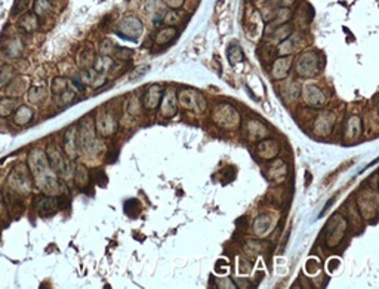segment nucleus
I'll list each match as a JSON object with an SVG mask.
<instances>
[{"instance_id": "nucleus-13", "label": "nucleus", "mask_w": 379, "mask_h": 289, "mask_svg": "<svg viewBox=\"0 0 379 289\" xmlns=\"http://www.w3.org/2000/svg\"><path fill=\"white\" fill-rule=\"evenodd\" d=\"M159 97H160V88L159 86H156V88H151L147 95H145L144 98V105L147 107V110H151L157 105L159 102Z\"/></svg>"}, {"instance_id": "nucleus-12", "label": "nucleus", "mask_w": 379, "mask_h": 289, "mask_svg": "<svg viewBox=\"0 0 379 289\" xmlns=\"http://www.w3.org/2000/svg\"><path fill=\"white\" fill-rule=\"evenodd\" d=\"M89 172H87V169H86V166H77V169H76V175H74V181H76V184L80 187V188H84L87 184H89Z\"/></svg>"}, {"instance_id": "nucleus-11", "label": "nucleus", "mask_w": 379, "mask_h": 289, "mask_svg": "<svg viewBox=\"0 0 379 289\" xmlns=\"http://www.w3.org/2000/svg\"><path fill=\"white\" fill-rule=\"evenodd\" d=\"M14 76H15V68L11 64H5L0 67V89H3L6 85H9Z\"/></svg>"}, {"instance_id": "nucleus-17", "label": "nucleus", "mask_w": 379, "mask_h": 289, "mask_svg": "<svg viewBox=\"0 0 379 289\" xmlns=\"http://www.w3.org/2000/svg\"><path fill=\"white\" fill-rule=\"evenodd\" d=\"M66 150L70 156V159H74L76 157V144H74V128L73 129H68L67 134H66Z\"/></svg>"}, {"instance_id": "nucleus-3", "label": "nucleus", "mask_w": 379, "mask_h": 289, "mask_svg": "<svg viewBox=\"0 0 379 289\" xmlns=\"http://www.w3.org/2000/svg\"><path fill=\"white\" fill-rule=\"evenodd\" d=\"M89 119H84V122L82 123L83 129L80 131V146L84 152H91V149L94 150L95 146H97V138H95V132H94V128L91 125V122H87Z\"/></svg>"}, {"instance_id": "nucleus-16", "label": "nucleus", "mask_w": 379, "mask_h": 289, "mask_svg": "<svg viewBox=\"0 0 379 289\" xmlns=\"http://www.w3.org/2000/svg\"><path fill=\"white\" fill-rule=\"evenodd\" d=\"M227 56H228V61L231 66H236L237 63H240L243 60V52L239 46L236 45H231L227 51Z\"/></svg>"}, {"instance_id": "nucleus-22", "label": "nucleus", "mask_w": 379, "mask_h": 289, "mask_svg": "<svg viewBox=\"0 0 379 289\" xmlns=\"http://www.w3.org/2000/svg\"><path fill=\"white\" fill-rule=\"evenodd\" d=\"M28 2L30 0H15L14 5H12V15H19L22 14L27 8H28Z\"/></svg>"}, {"instance_id": "nucleus-2", "label": "nucleus", "mask_w": 379, "mask_h": 289, "mask_svg": "<svg viewBox=\"0 0 379 289\" xmlns=\"http://www.w3.org/2000/svg\"><path fill=\"white\" fill-rule=\"evenodd\" d=\"M25 168L27 166L19 165L11 173L9 184L14 188V191H16V193H27L28 190H30V177H28V172H27Z\"/></svg>"}, {"instance_id": "nucleus-27", "label": "nucleus", "mask_w": 379, "mask_h": 289, "mask_svg": "<svg viewBox=\"0 0 379 289\" xmlns=\"http://www.w3.org/2000/svg\"><path fill=\"white\" fill-rule=\"evenodd\" d=\"M218 2H219V3H222V2H224V0H218Z\"/></svg>"}, {"instance_id": "nucleus-5", "label": "nucleus", "mask_w": 379, "mask_h": 289, "mask_svg": "<svg viewBox=\"0 0 379 289\" xmlns=\"http://www.w3.org/2000/svg\"><path fill=\"white\" fill-rule=\"evenodd\" d=\"M18 27L25 33H33L37 30L39 27V19L34 12H25L19 19H18Z\"/></svg>"}, {"instance_id": "nucleus-1", "label": "nucleus", "mask_w": 379, "mask_h": 289, "mask_svg": "<svg viewBox=\"0 0 379 289\" xmlns=\"http://www.w3.org/2000/svg\"><path fill=\"white\" fill-rule=\"evenodd\" d=\"M142 32H144V27H142L141 21L135 17L123 18L120 21L119 27L115 28V34L119 37H122L125 40H132V42H138Z\"/></svg>"}, {"instance_id": "nucleus-14", "label": "nucleus", "mask_w": 379, "mask_h": 289, "mask_svg": "<svg viewBox=\"0 0 379 289\" xmlns=\"http://www.w3.org/2000/svg\"><path fill=\"white\" fill-rule=\"evenodd\" d=\"M52 12L50 0H34V14L37 17H45Z\"/></svg>"}, {"instance_id": "nucleus-19", "label": "nucleus", "mask_w": 379, "mask_h": 289, "mask_svg": "<svg viewBox=\"0 0 379 289\" xmlns=\"http://www.w3.org/2000/svg\"><path fill=\"white\" fill-rule=\"evenodd\" d=\"M79 63H80V66L83 67V68H91L92 66H94V63H95V55H94V52L92 51H83L82 53H80V58H79Z\"/></svg>"}, {"instance_id": "nucleus-18", "label": "nucleus", "mask_w": 379, "mask_h": 289, "mask_svg": "<svg viewBox=\"0 0 379 289\" xmlns=\"http://www.w3.org/2000/svg\"><path fill=\"white\" fill-rule=\"evenodd\" d=\"M22 83H24V77H16V79L11 83L9 95H12V97H18V95L24 94L25 89H27V86L22 85Z\"/></svg>"}, {"instance_id": "nucleus-4", "label": "nucleus", "mask_w": 379, "mask_h": 289, "mask_svg": "<svg viewBox=\"0 0 379 289\" xmlns=\"http://www.w3.org/2000/svg\"><path fill=\"white\" fill-rule=\"evenodd\" d=\"M34 208L40 215H50L58 209V200L49 196H36Z\"/></svg>"}, {"instance_id": "nucleus-9", "label": "nucleus", "mask_w": 379, "mask_h": 289, "mask_svg": "<svg viewBox=\"0 0 379 289\" xmlns=\"http://www.w3.org/2000/svg\"><path fill=\"white\" fill-rule=\"evenodd\" d=\"M113 67H114V61L111 60L110 56L101 55V56L95 58L94 68H95V71H97L98 74H105V73H108Z\"/></svg>"}, {"instance_id": "nucleus-25", "label": "nucleus", "mask_w": 379, "mask_h": 289, "mask_svg": "<svg viewBox=\"0 0 379 289\" xmlns=\"http://www.w3.org/2000/svg\"><path fill=\"white\" fill-rule=\"evenodd\" d=\"M148 70H150V67H148V66H144V67H139V68H136V70L133 71V74H131L129 80H136L138 77L144 76V74L147 73Z\"/></svg>"}, {"instance_id": "nucleus-10", "label": "nucleus", "mask_w": 379, "mask_h": 289, "mask_svg": "<svg viewBox=\"0 0 379 289\" xmlns=\"http://www.w3.org/2000/svg\"><path fill=\"white\" fill-rule=\"evenodd\" d=\"M15 100L12 97H6L0 100V118H9V116L15 111Z\"/></svg>"}, {"instance_id": "nucleus-20", "label": "nucleus", "mask_w": 379, "mask_h": 289, "mask_svg": "<svg viewBox=\"0 0 379 289\" xmlns=\"http://www.w3.org/2000/svg\"><path fill=\"white\" fill-rule=\"evenodd\" d=\"M175 34V28L173 27H169L166 28V30H162L157 36H156V43L159 45H165L166 42H169Z\"/></svg>"}, {"instance_id": "nucleus-6", "label": "nucleus", "mask_w": 379, "mask_h": 289, "mask_svg": "<svg viewBox=\"0 0 379 289\" xmlns=\"http://www.w3.org/2000/svg\"><path fill=\"white\" fill-rule=\"evenodd\" d=\"M2 51L8 58H18L22 52V45H21L19 39H16V37L8 39L2 46Z\"/></svg>"}, {"instance_id": "nucleus-21", "label": "nucleus", "mask_w": 379, "mask_h": 289, "mask_svg": "<svg viewBox=\"0 0 379 289\" xmlns=\"http://www.w3.org/2000/svg\"><path fill=\"white\" fill-rule=\"evenodd\" d=\"M64 91H67V80L63 79V77L53 79V82H52V92L56 94V95H60Z\"/></svg>"}, {"instance_id": "nucleus-26", "label": "nucleus", "mask_w": 379, "mask_h": 289, "mask_svg": "<svg viewBox=\"0 0 379 289\" xmlns=\"http://www.w3.org/2000/svg\"><path fill=\"white\" fill-rule=\"evenodd\" d=\"M167 3L172 6V8H178L182 5V0H167Z\"/></svg>"}, {"instance_id": "nucleus-23", "label": "nucleus", "mask_w": 379, "mask_h": 289, "mask_svg": "<svg viewBox=\"0 0 379 289\" xmlns=\"http://www.w3.org/2000/svg\"><path fill=\"white\" fill-rule=\"evenodd\" d=\"M76 100V94L73 91H64L63 94H60V98H58V102H60L61 105H68L71 104L73 101Z\"/></svg>"}, {"instance_id": "nucleus-24", "label": "nucleus", "mask_w": 379, "mask_h": 289, "mask_svg": "<svg viewBox=\"0 0 379 289\" xmlns=\"http://www.w3.org/2000/svg\"><path fill=\"white\" fill-rule=\"evenodd\" d=\"M113 52H114L115 58H119L120 61H126V60H129V58L132 56V51L126 49V48H114Z\"/></svg>"}, {"instance_id": "nucleus-7", "label": "nucleus", "mask_w": 379, "mask_h": 289, "mask_svg": "<svg viewBox=\"0 0 379 289\" xmlns=\"http://www.w3.org/2000/svg\"><path fill=\"white\" fill-rule=\"evenodd\" d=\"M48 162H49L50 168H53L55 170L61 172V173L66 172V163H64V160H63V156H61V153L58 152L55 147H50V149H49V152H48Z\"/></svg>"}, {"instance_id": "nucleus-15", "label": "nucleus", "mask_w": 379, "mask_h": 289, "mask_svg": "<svg viewBox=\"0 0 379 289\" xmlns=\"http://www.w3.org/2000/svg\"><path fill=\"white\" fill-rule=\"evenodd\" d=\"M28 100H30L33 104H42L46 100V89L42 88V86L32 88L30 92H28Z\"/></svg>"}, {"instance_id": "nucleus-8", "label": "nucleus", "mask_w": 379, "mask_h": 289, "mask_svg": "<svg viewBox=\"0 0 379 289\" xmlns=\"http://www.w3.org/2000/svg\"><path fill=\"white\" fill-rule=\"evenodd\" d=\"M33 119V110L28 108L25 105H21L19 108L15 110V116H14V122L19 126L28 125Z\"/></svg>"}]
</instances>
